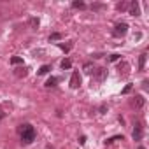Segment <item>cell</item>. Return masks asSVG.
Instances as JSON below:
<instances>
[{"label": "cell", "mask_w": 149, "mask_h": 149, "mask_svg": "<svg viewBox=\"0 0 149 149\" xmlns=\"http://www.w3.org/2000/svg\"><path fill=\"white\" fill-rule=\"evenodd\" d=\"M84 72H86V74H95V70H97V67L93 65V63H84Z\"/></svg>", "instance_id": "ba28073f"}, {"label": "cell", "mask_w": 149, "mask_h": 149, "mask_svg": "<svg viewBox=\"0 0 149 149\" xmlns=\"http://www.w3.org/2000/svg\"><path fill=\"white\" fill-rule=\"evenodd\" d=\"M116 7H118V11H128L130 4H128V2H119V4H118Z\"/></svg>", "instance_id": "9a60e30c"}, {"label": "cell", "mask_w": 149, "mask_h": 149, "mask_svg": "<svg viewBox=\"0 0 149 149\" xmlns=\"http://www.w3.org/2000/svg\"><path fill=\"white\" fill-rule=\"evenodd\" d=\"M46 149H53V147H49V146H48V147H46Z\"/></svg>", "instance_id": "d4e9b609"}, {"label": "cell", "mask_w": 149, "mask_h": 149, "mask_svg": "<svg viewBox=\"0 0 149 149\" xmlns=\"http://www.w3.org/2000/svg\"><path fill=\"white\" fill-rule=\"evenodd\" d=\"M19 135H21V142L23 144H32L35 140V130H33V126L25 123V125H21L19 126Z\"/></svg>", "instance_id": "6da1fadb"}, {"label": "cell", "mask_w": 149, "mask_h": 149, "mask_svg": "<svg viewBox=\"0 0 149 149\" xmlns=\"http://www.w3.org/2000/svg\"><path fill=\"white\" fill-rule=\"evenodd\" d=\"M72 7H74V9H84V7H86V4H84L82 0H74V2H72Z\"/></svg>", "instance_id": "7c38bea8"}, {"label": "cell", "mask_w": 149, "mask_h": 149, "mask_svg": "<svg viewBox=\"0 0 149 149\" xmlns=\"http://www.w3.org/2000/svg\"><path fill=\"white\" fill-rule=\"evenodd\" d=\"M2 118H4V114H2V112H0V121H2Z\"/></svg>", "instance_id": "cb8c5ba5"}, {"label": "cell", "mask_w": 149, "mask_h": 149, "mask_svg": "<svg viewBox=\"0 0 149 149\" xmlns=\"http://www.w3.org/2000/svg\"><path fill=\"white\" fill-rule=\"evenodd\" d=\"M56 82H58V77H49V79L46 81V88H54Z\"/></svg>", "instance_id": "8fae6325"}, {"label": "cell", "mask_w": 149, "mask_h": 149, "mask_svg": "<svg viewBox=\"0 0 149 149\" xmlns=\"http://www.w3.org/2000/svg\"><path fill=\"white\" fill-rule=\"evenodd\" d=\"M27 74H28V69H18V70L14 72L16 77H27Z\"/></svg>", "instance_id": "4fadbf2b"}, {"label": "cell", "mask_w": 149, "mask_h": 149, "mask_svg": "<svg viewBox=\"0 0 149 149\" xmlns=\"http://www.w3.org/2000/svg\"><path fill=\"white\" fill-rule=\"evenodd\" d=\"M49 70H51V65H42V67L39 69V72H37V74H39V76H44V74H48Z\"/></svg>", "instance_id": "5bb4252c"}, {"label": "cell", "mask_w": 149, "mask_h": 149, "mask_svg": "<svg viewBox=\"0 0 149 149\" xmlns=\"http://www.w3.org/2000/svg\"><path fill=\"white\" fill-rule=\"evenodd\" d=\"M146 60H147V54L142 53V54L139 56V70H144V67H146Z\"/></svg>", "instance_id": "9c48e42d"}, {"label": "cell", "mask_w": 149, "mask_h": 149, "mask_svg": "<svg viewBox=\"0 0 149 149\" xmlns=\"http://www.w3.org/2000/svg\"><path fill=\"white\" fill-rule=\"evenodd\" d=\"M58 48H60L61 51H65V53H69V51L72 49V44H58Z\"/></svg>", "instance_id": "ac0fdd59"}, {"label": "cell", "mask_w": 149, "mask_h": 149, "mask_svg": "<svg viewBox=\"0 0 149 149\" xmlns=\"http://www.w3.org/2000/svg\"><path fill=\"white\" fill-rule=\"evenodd\" d=\"M142 135H144V130H142V125L140 123H135V128H133V140H142Z\"/></svg>", "instance_id": "3957f363"}, {"label": "cell", "mask_w": 149, "mask_h": 149, "mask_svg": "<svg viewBox=\"0 0 149 149\" xmlns=\"http://www.w3.org/2000/svg\"><path fill=\"white\" fill-rule=\"evenodd\" d=\"M60 67H61V69H63V70H69V69H70V67H72V61H70V60H69V58H65V60H63V61H61V63H60Z\"/></svg>", "instance_id": "30bf717a"}, {"label": "cell", "mask_w": 149, "mask_h": 149, "mask_svg": "<svg viewBox=\"0 0 149 149\" xmlns=\"http://www.w3.org/2000/svg\"><path fill=\"white\" fill-rule=\"evenodd\" d=\"M91 9H93V11H100V9H103V5H102V4H93Z\"/></svg>", "instance_id": "7402d4cb"}, {"label": "cell", "mask_w": 149, "mask_h": 149, "mask_svg": "<svg viewBox=\"0 0 149 149\" xmlns=\"http://www.w3.org/2000/svg\"><path fill=\"white\" fill-rule=\"evenodd\" d=\"M19 63H23V58L21 56H12L11 58V65H19Z\"/></svg>", "instance_id": "2e32d148"}, {"label": "cell", "mask_w": 149, "mask_h": 149, "mask_svg": "<svg viewBox=\"0 0 149 149\" xmlns=\"http://www.w3.org/2000/svg\"><path fill=\"white\" fill-rule=\"evenodd\" d=\"M30 25H32L33 28H39V19H37V18H32V19H30Z\"/></svg>", "instance_id": "ffe728a7"}, {"label": "cell", "mask_w": 149, "mask_h": 149, "mask_svg": "<svg viewBox=\"0 0 149 149\" xmlns=\"http://www.w3.org/2000/svg\"><path fill=\"white\" fill-rule=\"evenodd\" d=\"M95 74H97V79L98 81H103L105 77H107V69H97Z\"/></svg>", "instance_id": "52a82bcc"}, {"label": "cell", "mask_w": 149, "mask_h": 149, "mask_svg": "<svg viewBox=\"0 0 149 149\" xmlns=\"http://www.w3.org/2000/svg\"><path fill=\"white\" fill-rule=\"evenodd\" d=\"M139 149H146V147H142V146H140V147H139Z\"/></svg>", "instance_id": "484cf974"}, {"label": "cell", "mask_w": 149, "mask_h": 149, "mask_svg": "<svg viewBox=\"0 0 149 149\" xmlns=\"http://www.w3.org/2000/svg\"><path fill=\"white\" fill-rule=\"evenodd\" d=\"M144 103H146V98H144L142 95H137V97L133 98V105H135V109H142V107H144Z\"/></svg>", "instance_id": "8992f818"}, {"label": "cell", "mask_w": 149, "mask_h": 149, "mask_svg": "<svg viewBox=\"0 0 149 149\" xmlns=\"http://www.w3.org/2000/svg\"><path fill=\"white\" fill-rule=\"evenodd\" d=\"M114 140H123V135H116V137H112V139H107V140H105V144H112Z\"/></svg>", "instance_id": "d6986e66"}, {"label": "cell", "mask_w": 149, "mask_h": 149, "mask_svg": "<svg viewBox=\"0 0 149 149\" xmlns=\"http://www.w3.org/2000/svg\"><path fill=\"white\" fill-rule=\"evenodd\" d=\"M128 12H130L132 16H140V7H139V2H137V0H133V2H130Z\"/></svg>", "instance_id": "5b68a950"}, {"label": "cell", "mask_w": 149, "mask_h": 149, "mask_svg": "<svg viewBox=\"0 0 149 149\" xmlns=\"http://www.w3.org/2000/svg\"><path fill=\"white\" fill-rule=\"evenodd\" d=\"M81 86V76H79V72H74L72 76H70V88H79Z\"/></svg>", "instance_id": "277c9868"}, {"label": "cell", "mask_w": 149, "mask_h": 149, "mask_svg": "<svg viewBox=\"0 0 149 149\" xmlns=\"http://www.w3.org/2000/svg\"><path fill=\"white\" fill-rule=\"evenodd\" d=\"M130 91H132V84H126V86L123 88V91H121V93H123V95H126V93H130Z\"/></svg>", "instance_id": "44dd1931"}, {"label": "cell", "mask_w": 149, "mask_h": 149, "mask_svg": "<svg viewBox=\"0 0 149 149\" xmlns=\"http://www.w3.org/2000/svg\"><path fill=\"white\" fill-rule=\"evenodd\" d=\"M126 32H128V25H126V23H118L114 27V30H112V35L119 39V37H125Z\"/></svg>", "instance_id": "7a4b0ae2"}, {"label": "cell", "mask_w": 149, "mask_h": 149, "mask_svg": "<svg viewBox=\"0 0 149 149\" xmlns=\"http://www.w3.org/2000/svg\"><path fill=\"white\" fill-rule=\"evenodd\" d=\"M119 58H121L119 54H111V56H109V60H111V61H118Z\"/></svg>", "instance_id": "603a6c76"}, {"label": "cell", "mask_w": 149, "mask_h": 149, "mask_svg": "<svg viewBox=\"0 0 149 149\" xmlns=\"http://www.w3.org/2000/svg\"><path fill=\"white\" fill-rule=\"evenodd\" d=\"M60 39H61V33H58V32L49 35V42H54V40H60Z\"/></svg>", "instance_id": "e0dca14e"}]
</instances>
